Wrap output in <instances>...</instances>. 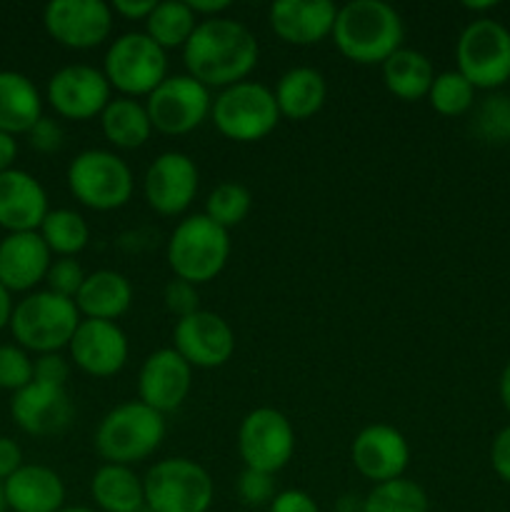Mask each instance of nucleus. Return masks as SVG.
<instances>
[{
	"label": "nucleus",
	"mask_w": 510,
	"mask_h": 512,
	"mask_svg": "<svg viewBox=\"0 0 510 512\" xmlns=\"http://www.w3.org/2000/svg\"><path fill=\"white\" fill-rule=\"evenodd\" d=\"M260 58V45L248 25L233 18L200 20L183 48L188 75L205 88H230L248 80Z\"/></svg>",
	"instance_id": "obj_1"
},
{
	"label": "nucleus",
	"mask_w": 510,
	"mask_h": 512,
	"mask_svg": "<svg viewBox=\"0 0 510 512\" xmlns=\"http://www.w3.org/2000/svg\"><path fill=\"white\" fill-rule=\"evenodd\" d=\"M403 38V18L385 0H350L338 8L333 40L353 63L383 65L403 48Z\"/></svg>",
	"instance_id": "obj_2"
},
{
	"label": "nucleus",
	"mask_w": 510,
	"mask_h": 512,
	"mask_svg": "<svg viewBox=\"0 0 510 512\" xmlns=\"http://www.w3.org/2000/svg\"><path fill=\"white\" fill-rule=\"evenodd\" d=\"M93 440L105 463L133 468L160 448L165 440V418L140 400H128L103 415Z\"/></svg>",
	"instance_id": "obj_3"
},
{
	"label": "nucleus",
	"mask_w": 510,
	"mask_h": 512,
	"mask_svg": "<svg viewBox=\"0 0 510 512\" xmlns=\"http://www.w3.org/2000/svg\"><path fill=\"white\" fill-rule=\"evenodd\" d=\"M83 315L75 308V300L45 290H33L20 303H15L10 318V333L15 345L35 355L60 353L68 348Z\"/></svg>",
	"instance_id": "obj_4"
},
{
	"label": "nucleus",
	"mask_w": 510,
	"mask_h": 512,
	"mask_svg": "<svg viewBox=\"0 0 510 512\" xmlns=\"http://www.w3.org/2000/svg\"><path fill=\"white\" fill-rule=\"evenodd\" d=\"M165 258L175 278L193 285L210 283L228 265L230 233L205 213L188 215L170 233Z\"/></svg>",
	"instance_id": "obj_5"
},
{
	"label": "nucleus",
	"mask_w": 510,
	"mask_h": 512,
	"mask_svg": "<svg viewBox=\"0 0 510 512\" xmlns=\"http://www.w3.org/2000/svg\"><path fill=\"white\" fill-rule=\"evenodd\" d=\"M65 180H68L70 195L80 205L98 213L128 205L135 188L130 165L118 153L103 148H88L75 155L70 160Z\"/></svg>",
	"instance_id": "obj_6"
},
{
	"label": "nucleus",
	"mask_w": 510,
	"mask_h": 512,
	"mask_svg": "<svg viewBox=\"0 0 510 512\" xmlns=\"http://www.w3.org/2000/svg\"><path fill=\"white\" fill-rule=\"evenodd\" d=\"M103 73L110 88L123 98H148L168 78V50L160 48L145 30L123 33L105 50Z\"/></svg>",
	"instance_id": "obj_7"
},
{
	"label": "nucleus",
	"mask_w": 510,
	"mask_h": 512,
	"mask_svg": "<svg viewBox=\"0 0 510 512\" xmlns=\"http://www.w3.org/2000/svg\"><path fill=\"white\" fill-rule=\"evenodd\" d=\"M210 118L225 138L235 143H255V140L268 138L278 128L283 115L268 85L243 80L215 95Z\"/></svg>",
	"instance_id": "obj_8"
},
{
	"label": "nucleus",
	"mask_w": 510,
	"mask_h": 512,
	"mask_svg": "<svg viewBox=\"0 0 510 512\" xmlns=\"http://www.w3.org/2000/svg\"><path fill=\"white\" fill-rule=\"evenodd\" d=\"M143 485L150 512H208L215 500L213 478L190 458L158 460L145 473Z\"/></svg>",
	"instance_id": "obj_9"
},
{
	"label": "nucleus",
	"mask_w": 510,
	"mask_h": 512,
	"mask_svg": "<svg viewBox=\"0 0 510 512\" xmlns=\"http://www.w3.org/2000/svg\"><path fill=\"white\" fill-rule=\"evenodd\" d=\"M458 73L475 90H495L510 80V30L490 18H475L455 45Z\"/></svg>",
	"instance_id": "obj_10"
},
{
	"label": "nucleus",
	"mask_w": 510,
	"mask_h": 512,
	"mask_svg": "<svg viewBox=\"0 0 510 512\" xmlns=\"http://www.w3.org/2000/svg\"><path fill=\"white\" fill-rule=\"evenodd\" d=\"M153 130L165 135H185L210 118L213 95L193 75H168L153 93L145 98Z\"/></svg>",
	"instance_id": "obj_11"
},
{
	"label": "nucleus",
	"mask_w": 510,
	"mask_h": 512,
	"mask_svg": "<svg viewBox=\"0 0 510 512\" xmlns=\"http://www.w3.org/2000/svg\"><path fill=\"white\" fill-rule=\"evenodd\" d=\"M238 453L245 468L278 475L295 455L293 423L275 408H255L240 420Z\"/></svg>",
	"instance_id": "obj_12"
},
{
	"label": "nucleus",
	"mask_w": 510,
	"mask_h": 512,
	"mask_svg": "<svg viewBox=\"0 0 510 512\" xmlns=\"http://www.w3.org/2000/svg\"><path fill=\"white\" fill-rule=\"evenodd\" d=\"M115 13L105 0H50L43 10L45 33L70 50L103 45L113 33Z\"/></svg>",
	"instance_id": "obj_13"
},
{
	"label": "nucleus",
	"mask_w": 510,
	"mask_h": 512,
	"mask_svg": "<svg viewBox=\"0 0 510 512\" xmlns=\"http://www.w3.org/2000/svg\"><path fill=\"white\" fill-rule=\"evenodd\" d=\"M45 100L60 118L93 120L100 118L105 105L113 100V88L100 68L73 63L50 75Z\"/></svg>",
	"instance_id": "obj_14"
},
{
	"label": "nucleus",
	"mask_w": 510,
	"mask_h": 512,
	"mask_svg": "<svg viewBox=\"0 0 510 512\" xmlns=\"http://www.w3.org/2000/svg\"><path fill=\"white\" fill-rule=\"evenodd\" d=\"M173 350L193 370L223 368L235 353V333L223 315L200 308L175 323Z\"/></svg>",
	"instance_id": "obj_15"
},
{
	"label": "nucleus",
	"mask_w": 510,
	"mask_h": 512,
	"mask_svg": "<svg viewBox=\"0 0 510 512\" xmlns=\"http://www.w3.org/2000/svg\"><path fill=\"white\" fill-rule=\"evenodd\" d=\"M200 173L195 160L180 150H165L148 165L143 178L145 203L158 215L185 213L198 195Z\"/></svg>",
	"instance_id": "obj_16"
},
{
	"label": "nucleus",
	"mask_w": 510,
	"mask_h": 512,
	"mask_svg": "<svg viewBox=\"0 0 510 512\" xmlns=\"http://www.w3.org/2000/svg\"><path fill=\"white\" fill-rule=\"evenodd\" d=\"M75 368L90 378H113L125 368L130 355L128 335L110 320H80L68 345Z\"/></svg>",
	"instance_id": "obj_17"
},
{
	"label": "nucleus",
	"mask_w": 510,
	"mask_h": 512,
	"mask_svg": "<svg viewBox=\"0 0 510 512\" xmlns=\"http://www.w3.org/2000/svg\"><path fill=\"white\" fill-rule=\"evenodd\" d=\"M355 470L373 485L405 478L410 463V445L398 428L373 423L355 435L350 445Z\"/></svg>",
	"instance_id": "obj_18"
},
{
	"label": "nucleus",
	"mask_w": 510,
	"mask_h": 512,
	"mask_svg": "<svg viewBox=\"0 0 510 512\" xmlns=\"http://www.w3.org/2000/svg\"><path fill=\"white\" fill-rule=\"evenodd\" d=\"M10 415L23 433L33 435V438H50V435H60L68 428L75 408L68 390L60 388V385L33 380L23 390L13 393Z\"/></svg>",
	"instance_id": "obj_19"
},
{
	"label": "nucleus",
	"mask_w": 510,
	"mask_h": 512,
	"mask_svg": "<svg viewBox=\"0 0 510 512\" xmlns=\"http://www.w3.org/2000/svg\"><path fill=\"white\" fill-rule=\"evenodd\" d=\"M193 388V368L173 348H160L143 360L138 373V400L160 415L173 413Z\"/></svg>",
	"instance_id": "obj_20"
},
{
	"label": "nucleus",
	"mask_w": 510,
	"mask_h": 512,
	"mask_svg": "<svg viewBox=\"0 0 510 512\" xmlns=\"http://www.w3.org/2000/svg\"><path fill=\"white\" fill-rule=\"evenodd\" d=\"M48 213V193L35 175L20 168L0 173V228L8 233H33L40 230Z\"/></svg>",
	"instance_id": "obj_21"
},
{
	"label": "nucleus",
	"mask_w": 510,
	"mask_h": 512,
	"mask_svg": "<svg viewBox=\"0 0 510 512\" xmlns=\"http://www.w3.org/2000/svg\"><path fill=\"white\" fill-rule=\"evenodd\" d=\"M338 8L330 0H278L270 5L273 33L288 45H315L333 35Z\"/></svg>",
	"instance_id": "obj_22"
},
{
	"label": "nucleus",
	"mask_w": 510,
	"mask_h": 512,
	"mask_svg": "<svg viewBox=\"0 0 510 512\" xmlns=\"http://www.w3.org/2000/svg\"><path fill=\"white\" fill-rule=\"evenodd\" d=\"M53 253L38 230L33 233H8L0 240V285L10 293H33L35 285L45 283Z\"/></svg>",
	"instance_id": "obj_23"
},
{
	"label": "nucleus",
	"mask_w": 510,
	"mask_h": 512,
	"mask_svg": "<svg viewBox=\"0 0 510 512\" xmlns=\"http://www.w3.org/2000/svg\"><path fill=\"white\" fill-rule=\"evenodd\" d=\"M5 503L13 512H58L65 508V483L53 468L25 463L3 483Z\"/></svg>",
	"instance_id": "obj_24"
},
{
	"label": "nucleus",
	"mask_w": 510,
	"mask_h": 512,
	"mask_svg": "<svg viewBox=\"0 0 510 512\" xmlns=\"http://www.w3.org/2000/svg\"><path fill=\"white\" fill-rule=\"evenodd\" d=\"M133 305V285L118 270H95L85 275L83 288L75 295V308L88 320H115Z\"/></svg>",
	"instance_id": "obj_25"
},
{
	"label": "nucleus",
	"mask_w": 510,
	"mask_h": 512,
	"mask_svg": "<svg viewBox=\"0 0 510 512\" xmlns=\"http://www.w3.org/2000/svg\"><path fill=\"white\" fill-rule=\"evenodd\" d=\"M43 118V95L28 75L0 70V130L8 135H28Z\"/></svg>",
	"instance_id": "obj_26"
},
{
	"label": "nucleus",
	"mask_w": 510,
	"mask_h": 512,
	"mask_svg": "<svg viewBox=\"0 0 510 512\" xmlns=\"http://www.w3.org/2000/svg\"><path fill=\"white\" fill-rule=\"evenodd\" d=\"M275 103L283 118L308 120L325 105L328 98V83L323 73L308 65H295L280 75L275 85Z\"/></svg>",
	"instance_id": "obj_27"
},
{
	"label": "nucleus",
	"mask_w": 510,
	"mask_h": 512,
	"mask_svg": "<svg viewBox=\"0 0 510 512\" xmlns=\"http://www.w3.org/2000/svg\"><path fill=\"white\" fill-rule=\"evenodd\" d=\"M90 495L103 512H140L145 508L143 478L130 465H100L90 478Z\"/></svg>",
	"instance_id": "obj_28"
},
{
	"label": "nucleus",
	"mask_w": 510,
	"mask_h": 512,
	"mask_svg": "<svg viewBox=\"0 0 510 512\" xmlns=\"http://www.w3.org/2000/svg\"><path fill=\"white\" fill-rule=\"evenodd\" d=\"M100 130H103L105 140L115 148L135 150L148 143L150 135H153V123H150L145 103L118 95L100 113Z\"/></svg>",
	"instance_id": "obj_29"
},
{
	"label": "nucleus",
	"mask_w": 510,
	"mask_h": 512,
	"mask_svg": "<svg viewBox=\"0 0 510 512\" xmlns=\"http://www.w3.org/2000/svg\"><path fill=\"white\" fill-rule=\"evenodd\" d=\"M435 80L433 63L425 53L413 48H400L383 63V83L390 95L415 103L420 98H428L430 85Z\"/></svg>",
	"instance_id": "obj_30"
},
{
	"label": "nucleus",
	"mask_w": 510,
	"mask_h": 512,
	"mask_svg": "<svg viewBox=\"0 0 510 512\" xmlns=\"http://www.w3.org/2000/svg\"><path fill=\"white\" fill-rule=\"evenodd\" d=\"M198 23V15L190 10L188 0H163L145 20V33L163 50L185 48Z\"/></svg>",
	"instance_id": "obj_31"
},
{
	"label": "nucleus",
	"mask_w": 510,
	"mask_h": 512,
	"mask_svg": "<svg viewBox=\"0 0 510 512\" xmlns=\"http://www.w3.org/2000/svg\"><path fill=\"white\" fill-rule=\"evenodd\" d=\"M38 233L50 253L58 255V258H75L78 253H83L90 240L88 220L78 210L70 208L50 210Z\"/></svg>",
	"instance_id": "obj_32"
},
{
	"label": "nucleus",
	"mask_w": 510,
	"mask_h": 512,
	"mask_svg": "<svg viewBox=\"0 0 510 512\" xmlns=\"http://www.w3.org/2000/svg\"><path fill=\"white\" fill-rule=\"evenodd\" d=\"M428 508L425 490L408 478L373 485L363 498V512H428Z\"/></svg>",
	"instance_id": "obj_33"
},
{
	"label": "nucleus",
	"mask_w": 510,
	"mask_h": 512,
	"mask_svg": "<svg viewBox=\"0 0 510 512\" xmlns=\"http://www.w3.org/2000/svg\"><path fill=\"white\" fill-rule=\"evenodd\" d=\"M250 208H253V195L245 185L233 183H220L210 190L208 200H205V215L213 220L215 225L225 228L230 233V228L243 223L248 218Z\"/></svg>",
	"instance_id": "obj_34"
},
{
	"label": "nucleus",
	"mask_w": 510,
	"mask_h": 512,
	"mask_svg": "<svg viewBox=\"0 0 510 512\" xmlns=\"http://www.w3.org/2000/svg\"><path fill=\"white\" fill-rule=\"evenodd\" d=\"M428 103L435 113L445 115V118H458L473 108L475 88L458 70H443L435 75L433 85H430Z\"/></svg>",
	"instance_id": "obj_35"
},
{
	"label": "nucleus",
	"mask_w": 510,
	"mask_h": 512,
	"mask_svg": "<svg viewBox=\"0 0 510 512\" xmlns=\"http://www.w3.org/2000/svg\"><path fill=\"white\" fill-rule=\"evenodd\" d=\"M33 383V358L20 345H0V390L18 393Z\"/></svg>",
	"instance_id": "obj_36"
},
{
	"label": "nucleus",
	"mask_w": 510,
	"mask_h": 512,
	"mask_svg": "<svg viewBox=\"0 0 510 512\" xmlns=\"http://www.w3.org/2000/svg\"><path fill=\"white\" fill-rule=\"evenodd\" d=\"M85 275L88 273H85L83 265L75 258H55L50 263L48 275H45V285H48L50 293L75 300L78 290L83 288Z\"/></svg>",
	"instance_id": "obj_37"
},
{
	"label": "nucleus",
	"mask_w": 510,
	"mask_h": 512,
	"mask_svg": "<svg viewBox=\"0 0 510 512\" xmlns=\"http://www.w3.org/2000/svg\"><path fill=\"white\" fill-rule=\"evenodd\" d=\"M238 495L248 508H268L275 500V475L245 468L238 478Z\"/></svg>",
	"instance_id": "obj_38"
},
{
	"label": "nucleus",
	"mask_w": 510,
	"mask_h": 512,
	"mask_svg": "<svg viewBox=\"0 0 510 512\" xmlns=\"http://www.w3.org/2000/svg\"><path fill=\"white\" fill-rule=\"evenodd\" d=\"M163 303H165V308H168V313H173L178 320L198 313L200 310L198 285L188 283V280L173 278L168 285H165Z\"/></svg>",
	"instance_id": "obj_39"
},
{
	"label": "nucleus",
	"mask_w": 510,
	"mask_h": 512,
	"mask_svg": "<svg viewBox=\"0 0 510 512\" xmlns=\"http://www.w3.org/2000/svg\"><path fill=\"white\" fill-rule=\"evenodd\" d=\"M508 118H510L508 98H490L488 103L480 108L478 128L483 130L485 138L490 140L505 138V125H508Z\"/></svg>",
	"instance_id": "obj_40"
},
{
	"label": "nucleus",
	"mask_w": 510,
	"mask_h": 512,
	"mask_svg": "<svg viewBox=\"0 0 510 512\" xmlns=\"http://www.w3.org/2000/svg\"><path fill=\"white\" fill-rule=\"evenodd\" d=\"M63 140H65L63 128H60L58 120L48 118V115H43V118L28 130L30 148H35L38 153H55V150L63 148Z\"/></svg>",
	"instance_id": "obj_41"
},
{
	"label": "nucleus",
	"mask_w": 510,
	"mask_h": 512,
	"mask_svg": "<svg viewBox=\"0 0 510 512\" xmlns=\"http://www.w3.org/2000/svg\"><path fill=\"white\" fill-rule=\"evenodd\" d=\"M68 378L70 365L60 353H45L33 360V380H38V383L60 385V388H65V385H68Z\"/></svg>",
	"instance_id": "obj_42"
},
{
	"label": "nucleus",
	"mask_w": 510,
	"mask_h": 512,
	"mask_svg": "<svg viewBox=\"0 0 510 512\" xmlns=\"http://www.w3.org/2000/svg\"><path fill=\"white\" fill-rule=\"evenodd\" d=\"M268 512H320V508L305 490H280L268 505Z\"/></svg>",
	"instance_id": "obj_43"
},
{
	"label": "nucleus",
	"mask_w": 510,
	"mask_h": 512,
	"mask_svg": "<svg viewBox=\"0 0 510 512\" xmlns=\"http://www.w3.org/2000/svg\"><path fill=\"white\" fill-rule=\"evenodd\" d=\"M490 465L503 483L510 485V425H505L490 445Z\"/></svg>",
	"instance_id": "obj_44"
},
{
	"label": "nucleus",
	"mask_w": 510,
	"mask_h": 512,
	"mask_svg": "<svg viewBox=\"0 0 510 512\" xmlns=\"http://www.w3.org/2000/svg\"><path fill=\"white\" fill-rule=\"evenodd\" d=\"M23 450L13 438H0V483L23 468Z\"/></svg>",
	"instance_id": "obj_45"
},
{
	"label": "nucleus",
	"mask_w": 510,
	"mask_h": 512,
	"mask_svg": "<svg viewBox=\"0 0 510 512\" xmlns=\"http://www.w3.org/2000/svg\"><path fill=\"white\" fill-rule=\"evenodd\" d=\"M155 0H113L110 8H113L115 15L125 20H148V15L155 10Z\"/></svg>",
	"instance_id": "obj_46"
},
{
	"label": "nucleus",
	"mask_w": 510,
	"mask_h": 512,
	"mask_svg": "<svg viewBox=\"0 0 510 512\" xmlns=\"http://www.w3.org/2000/svg\"><path fill=\"white\" fill-rule=\"evenodd\" d=\"M188 5L198 20H210L220 18V13L230 8V0H188Z\"/></svg>",
	"instance_id": "obj_47"
},
{
	"label": "nucleus",
	"mask_w": 510,
	"mask_h": 512,
	"mask_svg": "<svg viewBox=\"0 0 510 512\" xmlns=\"http://www.w3.org/2000/svg\"><path fill=\"white\" fill-rule=\"evenodd\" d=\"M15 158H18V140H15V135L0 130V173L15 168Z\"/></svg>",
	"instance_id": "obj_48"
},
{
	"label": "nucleus",
	"mask_w": 510,
	"mask_h": 512,
	"mask_svg": "<svg viewBox=\"0 0 510 512\" xmlns=\"http://www.w3.org/2000/svg\"><path fill=\"white\" fill-rule=\"evenodd\" d=\"M13 293H10L8 288H3L0 285V333H3L5 328H10V318H13Z\"/></svg>",
	"instance_id": "obj_49"
},
{
	"label": "nucleus",
	"mask_w": 510,
	"mask_h": 512,
	"mask_svg": "<svg viewBox=\"0 0 510 512\" xmlns=\"http://www.w3.org/2000/svg\"><path fill=\"white\" fill-rule=\"evenodd\" d=\"M498 390H500V400H503L505 410H508V413H510V363L503 368V375H500Z\"/></svg>",
	"instance_id": "obj_50"
},
{
	"label": "nucleus",
	"mask_w": 510,
	"mask_h": 512,
	"mask_svg": "<svg viewBox=\"0 0 510 512\" xmlns=\"http://www.w3.org/2000/svg\"><path fill=\"white\" fill-rule=\"evenodd\" d=\"M495 5L498 3H493V0H490V3H465V8L468 10H490V8H495Z\"/></svg>",
	"instance_id": "obj_51"
},
{
	"label": "nucleus",
	"mask_w": 510,
	"mask_h": 512,
	"mask_svg": "<svg viewBox=\"0 0 510 512\" xmlns=\"http://www.w3.org/2000/svg\"><path fill=\"white\" fill-rule=\"evenodd\" d=\"M58 512H98V510L85 508V505H65V508L58 510Z\"/></svg>",
	"instance_id": "obj_52"
},
{
	"label": "nucleus",
	"mask_w": 510,
	"mask_h": 512,
	"mask_svg": "<svg viewBox=\"0 0 510 512\" xmlns=\"http://www.w3.org/2000/svg\"><path fill=\"white\" fill-rule=\"evenodd\" d=\"M0 512H8V503H5V493H3V483H0Z\"/></svg>",
	"instance_id": "obj_53"
},
{
	"label": "nucleus",
	"mask_w": 510,
	"mask_h": 512,
	"mask_svg": "<svg viewBox=\"0 0 510 512\" xmlns=\"http://www.w3.org/2000/svg\"><path fill=\"white\" fill-rule=\"evenodd\" d=\"M505 138L510 140V118H508V125H505Z\"/></svg>",
	"instance_id": "obj_54"
}]
</instances>
